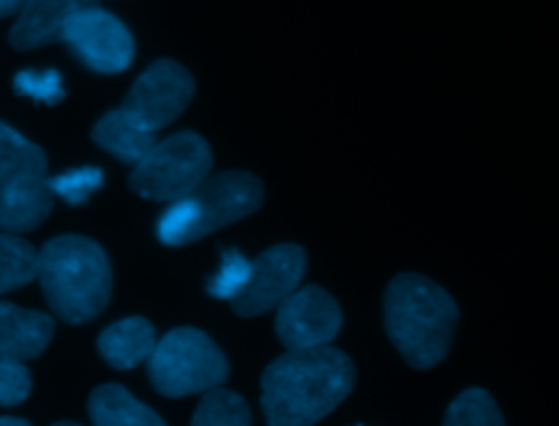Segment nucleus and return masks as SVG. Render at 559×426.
Segmentation results:
<instances>
[{"mask_svg":"<svg viewBox=\"0 0 559 426\" xmlns=\"http://www.w3.org/2000/svg\"><path fill=\"white\" fill-rule=\"evenodd\" d=\"M354 365L336 347L286 350L260 378V404L269 426H314L354 387Z\"/></svg>","mask_w":559,"mask_h":426,"instance_id":"obj_1","label":"nucleus"},{"mask_svg":"<svg viewBox=\"0 0 559 426\" xmlns=\"http://www.w3.org/2000/svg\"><path fill=\"white\" fill-rule=\"evenodd\" d=\"M459 321L454 299L417 273L395 275L384 293V328L391 343L415 369L439 365Z\"/></svg>","mask_w":559,"mask_h":426,"instance_id":"obj_2","label":"nucleus"},{"mask_svg":"<svg viewBox=\"0 0 559 426\" xmlns=\"http://www.w3.org/2000/svg\"><path fill=\"white\" fill-rule=\"evenodd\" d=\"M37 280L48 306L66 323L92 321L111 295V267L105 249L79 234L50 238L37 251Z\"/></svg>","mask_w":559,"mask_h":426,"instance_id":"obj_3","label":"nucleus"},{"mask_svg":"<svg viewBox=\"0 0 559 426\" xmlns=\"http://www.w3.org/2000/svg\"><path fill=\"white\" fill-rule=\"evenodd\" d=\"M262 199L264 188L251 173L223 170L207 175L194 190L162 212L157 236L170 247L197 242L214 229L253 214Z\"/></svg>","mask_w":559,"mask_h":426,"instance_id":"obj_4","label":"nucleus"},{"mask_svg":"<svg viewBox=\"0 0 559 426\" xmlns=\"http://www.w3.org/2000/svg\"><path fill=\"white\" fill-rule=\"evenodd\" d=\"M46 153L0 120V229L31 232L52 210Z\"/></svg>","mask_w":559,"mask_h":426,"instance_id":"obj_5","label":"nucleus"},{"mask_svg":"<svg viewBox=\"0 0 559 426\" xmlns=\"http://www.w3.org/2000/svg\"><path fill=\"white\" fill-rule=\"evenodd\" d=\"M151 384L168 398L205 393L227 380L229 365L216 343L197 328L166 332L146 358Z\"/></svg>","mask_w":559,"mask_h":426,"instance_id":"obj_6","label":"nucleus"},{"mask_svg":"<svg viewBox=\"0 0 559 426\" xmlns=\"http://www.w3.org/2000/svg\"><path fill=\"white\" fill-rule=\"evenodd\" d=\"M212 168V151L194 131H179L153 144L129 175L131 190L148 201H177Z\"/></svg>","mask_w":559,"mask_h":426,"instance_id":"obj_7","label":"nucleus"},{"mask_svg":"<svg viewBox=\"0 0 559 426\" xmlns=\"http://www.w3.org/2000/svg\"><path fill=\"white\" fill-rule=\"evenodd\" d=\"M63 42L85 68L100 74L127 70L135 52L129 28L100 4L79 11L68 22Z\"/></svg>","mask_w":559,"mask_h":426,"instance_id":"obj_8","label":"nucleus"},{"mask_svg":"<svg viewBox=\"0 0 559 426\" xmlns=\"http://www.w3.org/2000/svg\"><path fill=\"white\" fill-rule=\"evenodd\" d=\"M306 273V251L299 245H275L251 260V275L242 291L229 301L240 317H255L277 308L299 288Z\"/></svg>","mask_w":559,"mask_h":426,"instance_id":"obj_9","label":"nucleus"},{"mask_svg":"<svg viewBox=\"0 0 559 426\" xmlns=\"http://www.w3.org/2000/svg\"><path fill=\"white\" fill-rule=\"evenodd\" d=\"M192 74L173 59H159L135 79L122 109L151 131H159L181 116L192 100Z\"/></svg>","mask_w":559,"mask_h":426,"instance_id":"obj_10","label":"nucleus"},{"mask_svg":"<svg viewBox=\"0 0 559 426\" xmlns=\"http://www.w3.org/2000/svg\"><path fill=\"white\" fill-rule=\"evenodd\" d=\"M338 304L321 286H299L275 312V334L286 350H310L328 345L341 330Z\"/></svg>","mask_w":559,"mask_h":426,"instance_id":"obj_11","label":"nucleus"},{"mask_svg":"<svg viewBox=\"0 0 559 426\" xmlns=\"http://www.w3.org/2000/svg\"><path fill=\"white\" fill-rule=\"evenodd\" d=\"M98 0H26L9 31L15 50H33L63 42L68 22L83 9L96 7Z\"/></svg>","mask_w":559,"mask_h":426,"instance_id":"obj_12","label":"nucleus"},{"mask_svg":"<svg viewBox=\"0 0 559 426\" xmlns=\"http://www.w3.org/2000/svg\"><path fill=\"white\" fill-rule=\"evenodd\" d=\"M55 334V321L39 310L0 301V354L17 360L39 356Z\"/></svg>","mask_w":559,"mask_h":426,"instance_id":"obj_13","label":"nucleus"},{"mask_svg":"<svg viewBox=\"0 0 559 426\" xmlns=\"http://www.w3.org/2000/svg\"><path fill=\"white\" fill-rule=\"evenodd\" d=\"M157 131L144 127L127 109L107 111L92 129V140L122 164L135 166L157 142Z\"/></svg>","mask_w":559,"mask_h":426,"instance_id":"obj_14","label":"nucleus"},{"mask_svg":"<svg viewBox=\"0 0 559 426\" xmlns=\"http://www.w3.org/2000/svg\"><path fill=\"white\" fill-rule=\"evenodd\" d=\"M157 345L153 326L144 317H127L107 326L98 336V352L114 369H131L146 360Z\"/></svg>","mask_w":559,"mask_h":426,"instance_id":"obj_15","label":"nucleus"},{"mask_svg":"<svg viewBox=\"0 0 559 426\" xmlns=\"http://www.w3.org/2000/svg\"><path fill=\"white\" fill-rule=\"evenodd\" d=\"M87 413L94 426H166L153 409L116 382L100 384L90 393Z\"/></svg>","mask_w":559,"mask_h":426,"instance_id":"obj_16","label":"nucleus"},{"mask_svg":"<svg viewBox=\"0 0 559 426\" xmlns=\"http://www.w3.org/2000/svg\"><path fill=\"white\" fill-rule=\"evenodd\" d=\"M190 426H251V411L236 391L214 387L203 393Z\"/></svg>","mask_w":559,"mask_h":426,"instance_id":"obj_17","label":"nucleus"},{"mask_svg":"<svg viewBox=\"0 0 559 426\" xmlns=\"http://www.w3.org/2000/svg\"><path fill=\"white\" fill-rule=\"evenodd\" d=\"M37 277V251L11 232H0V293L15 291Z\"/></svg>","mask_w":559,"mask_h":426,"instance_id":"obj_18","label":"nucleus"},{"mask_svg":"<svg viewBox=\"0 0 559 426\" xmlns=\"http://www.w3.org/2000/svg\"><path fill=\"white\" fill-rule=\"evenodd\" d=\"M443 426H504V419L493 398L485 389L472 387L450 402Z\"/></svg>","mask_w":559,"mask_h":426,"instance_id":"obj_19","label":"nucleus"},{"mask_svg":"<svg viewBox=\"0 0 559 426\" xmlns=\"http://www.w3.org/2000/svg\"><path fill=\"white\" fill-rule=\"evenodd\" d=\"M249 275H251V260H247L236 249H227L223 253V262L216 275L207 282V293L216 299L231 301L242 291Z\"/></svg>","mask_w":559,"mask_h":426,"instance_id":"obj_20","label":"nucleus"},{"mask_svg":"<svg viewBox=\"0 0 559 426\" xmlns=\"http://www.w3.org/2000/svg\"><path fill=\"white\" fill-rule=\"evenodd\" d=\"M48 184L52 194L70 205H81L103 186V170L96 166H81L52 177Z\"/></svg>","mask_w":559,"mask_h":426,"instance_id":"obj_21","label":"nucleus"},{"mask_svg":"<svg viewBox=\"0 0 559 426\" xmlns=\"http://www.w3.org/2000/svg\"><path fill=\"white\" fill-rule=\"evenodd\" d=\"M13 87H15V94L28 96L44 105H57L66 96L61 74L57 70H41V72L22 70L15 74Z\"/></svg>","mask_w":559,"mask_h":426,"instance_id":"obj_22","label":"nucleus"},{"mask_svg":"<svg viewBox=\"0 0 559 426\" xmlns=\"http://www.w3.org/2000/svg\"><path fill=\"white\" fill-rule=\"evenodd\" d=\"M31 393V374L22 360L0 354V406L22 404Z\"/></svg>","mask_w":559,"mask_h":426,"instance_id":"obj_23","label":"nucleus"},{"mask_svg":"<svg viewBox=\"0 0 559 426\" xmlns=\"http://www.w3.org/2000/svg\"><path fill=\"white\" fill-rule=\"evenodd\" d=\"M26 0H0V17H9L22 11Z\"/></svg>","mask_w":559,"mask_h":426,"instance_id":"obj_24","label":"nucleus"},{"mask_svg":"<svg viewBox=\"0 0 559 426\" xmlns=\"http://www.w3.org/2000/svg\"><path fill=\"white\" fill-rule=\"evenodd\" d=\"M0 426H31V424L20 417H0Z\"/></svg>","mask_w":559,"mask_h":426,"instance_id":"obj_25","label":"nucleus"},{"mask_svg":"<svg viewBox=\"0 0 559 426\" xmlns=\"http://www.w3.org/2000/svg\"><path fill=\"white\" fill-rule=\"evenodd\" d=\"M52 426H81V424L70 422V419H63V422H57V424H52Z\"/></svg>","mask_w":559,"mask_h":426,"instance_id":"obj_26","label":"nucleus"}]
</instances>
